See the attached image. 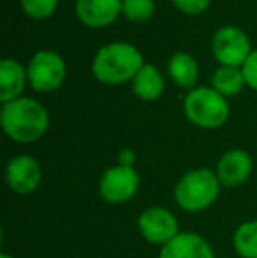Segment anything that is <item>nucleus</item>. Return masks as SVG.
Masks as SVG:
<instances>
[{
	"mask_svg": "<svg viewBox=\"0 0 257 258\" xmlns=\"http://www.w3.org/2000/svg\"><path fill=\"white\" fill-rule=\"evenodd\" d=\"M0 123L11 141L20 144H30L39 141L49 126V114L41 102L27 97H20L2 104Z\"/></svg>",
	"mask_w": 257,
	"mask_h": 258,
	"instance_id": "1",
	"label": "nucleus"
},
{
	"mask_svg": "<svg viewBox=\"0 0 257 258\" xmlns=\"http://www.w3.org/2000/svg\"><path fill=\"white\" fill-rule=\"evenodd\" d=\"M144 65L139 49L127 42H111L95 53L92 72L104 85H124L132 81Z\"/></svg>",
	"mask_w": 257,
	"mask_h": 258,
	"instance_id": "2",
	"label": "nucleus"
},
{
	"mask_svg": "<svg viewBox=\"0 0 257 258\" xmlns=\"http://www.w3.org/2000/svg\"><path fill=\"white\" fill-rule=\"evenodd\" d=\"M222 190L215 170L197 167L190 169L176 181L173 197L176 206L185 213H201L217 202Z\"/></svg>",
	"mask_w": 257,
	"mask_h": 258,
	"instance_id": "3",
	"label": "nucleus"
},
{
	"mask_svg": "<svg viewBox=\"0 0 257 258\" xmlns=\"http://www.w3.org/2000/svg\"><path fill=\"white\" fill-rule=\"evenodd\" d=\"M183 112L192 125L204 130L220 128L229 118L226 97L208 86H199L189 92L183 100Z\"/></svg>",
	"mask_w": 257,
	"mask_h": 258,
	"instance_id": "4",
	"label": "nucleus"
},
{
	"mask_svg": "<svg viewBox=\"0 0 257 258\" xmlns=\"http://www.w3.org/2000/svg\"><path fill=\"white\" fill-rule=\"evenodd\" d=\"M141 184V176L134 167L117 165L102 172L99 179V195L106 204L120 206L129 202L137 194Z\"/></svg>",
	"mask_w": 257,
	"mask_h": 258,
	"instance_id": "5",
	"label": "nucleus"
},
{
	"mask_svg": "<svg viewBox=\"0 0 257 258\" xmlns=\"http://www.w3.org/2000/svg\"><path fill=\"white\" fill-rule=\"evenodd\" d=\"M28 85L39 93H52L65 79V61L59 53L42 49L32 56L27 69Z\"/></svg>",
	"mask_w": 257,
	"mask_h": 258,
	"instance_id": "6",
	"label": "nucleus"
},
{
	"mask_svg": "<svg viewBox=\"0 0 257 258\" xmlns=\"http://www.w3.org/2000/svg\"><path fill=\"white\" fill-rule=\"evenodd\" d=\"M137 230L146 242L162 248L180 234V223L169 209L153 206L137 216Z\"/></svg>",
	"mask_w": 257,
	"mask_h": 258,
	"instance_id": "7",
	"label": "nucleus"
},
{
	"mask_svg": "<svg viewBox=\"0 0 257 258\" xmlns=\"http://www.w3.org/2000/svg\"><path fill=\"white\" fill-rule=\"evenodd\" d=\"M212 53L220 65L243 67L252 48L247 34L236 27H224L212 39Z\"/></svg>",
	"mask_w": 257,
	"mask_h": 258,
	"instance_id": "8",
	"label": "nucleus"
},
{
	"mask_svg": "<svg viewBox=\"0 0 257 258\" xmlns=\"http://www.w3.org/2000/svg\"><path fill=\"white\" fill-rule=\"evenodd\" d=\"M6 183L11 191L18 195H30L41 186V163L32 155H18L6 165Z\"/></svg>",
	"mask_w": 257,
	"mask_h": 258,
	"instance_id": "9",
	"label": "nucleus"
},
{
	"mask_svg": "<svg viewBox=\"0 0 257 258\" xmlns=\"http://www.w3.org/2000/svg\"><path fill=\"white\" fill-rule=\"evenodd\" d=\"M252 172H254V160L247 151L240 150V148L226 151L220 156L215 169V174L222 188H229V190L247 183Z\"/></svg>",
	"mask_w": 257,
	"mask_h": 258,
	"instance_id": "10",
	"label": "nucleus"
},
{
	"mask_svg": "<svg viewBox=\"0 0 257 258\" xmlns=\"http://www.w3.org/2000/svg\"><path fill=\"white\" fill-rule=\"evenodd\" d=\"M122 14V0H76V16L90 28H104Z\"/></svg>",
	"mask_w": 257,
	"mask_h": 258,
	"instance_id": "11",
	"label": "nucleus"
},
{
	"mask_svg": "<svg viewBox=\"0 0 257 258\" xmlns=\"http://www.w3.org/2000/svg\"><path fill=\"white\" fill-rule=\"evenodd\" d=\"M159 258H215V251L202 235L180 232L171 242L162 246Z\"/></svg>",
	"mask_w": 257,
	"mask_h": 258,
	"instance_id": "12",
	"label": "nucleus"
},
{
	"mask_svg": "<svg viewBox=\"0 0 257 258\" xmlns=\"http://www.w3.org/2000/svg\"><path fill=\"white\" fill-rule=\"evenodd\" d=\"M27 81V69L13 58H4L0 61V100L2 104L20 99Z\"/></svg>",
	"mask_w": 257,
	"mask_h": 258,
	"instance_id": "13",
	"label": "nucleus"
},
{
	"mask_svg": "<svg viewBox=\"0 0 257 258\" xmlns=\"http://www.w3.org/2000/svg\"><path fill=\"white\" fill-rule=\"evenodd\" d=\"M132 92L144 102H153L164 92V78L150 63H144L132 79Z\"/></svg>",
	"mask_w": 257,
	"mask_h": 258,
	"instance_id": "14",
	"label": "nucleus"
},
{
	"mask_svg": "<svg viewBox=\"0 0 257 258\" xmlns=\"http://www.w3.org/2000/svg\"><path fill=\"white\" fill-rule=\"evenodd\" d=\"M168 72H169V78L175 81L176 86L194 90V85L199 76V65L192 54L178 51L169 58Z\"/></svg>",
	"mask_w": 257,
	"mask_h": 258,
	"instance_id": "15",
	"label": "nucleus"
},
{
	"mask_svg": "<svg viewBox=\"0 0 257 258\" xmlns=\"http://www.w3.org/2000/svg\"><path fill=\"white\" fill-rule=\"evenodd\" d=\"M245 83V76L241 67H226V65H220L215 72H213L212 78V88L217 90L220 95L227 97H234L243 90Z\"/></svg>",
	"mask_w": 257,
	"mask_h": 258,
	"instance_id": "16",
	"label": "nucleus"
},
{
	"mask_svg": "<svg viewBox=\"0 0 257 258\" xmlns=\"http://www.w3.org/2000/svg\"><path fill=\"white\" fill-rule=\"evenodd\" d=\"M233 248L240 258H257V220L238 225L233 234Z\"/></svg>",
	"mask_w": 257,
	"mask_h": 258,
	"instance_id": "17",
	"label": "nucleus"
},
{
	"mask_svg": "<svg viewBox=\"0 0 257 258\" xmlns=\"http://www.w3.org/2000/svg\"><path fill=\"white\" fill-rule=\"evenodd\" d=\"M155 13L153 0H122V14L132 23H144Z\"/></svg>",
	"mask_w": 257,
	"mask_h": 258,
	"instance_id": "18",
	"label": "nucleus"
},
{
	"mask_svg": "<svg viewBox=\"0 0 257 258\" xmlns=\"http://www.w3.org/2000/svg\"><path fill=\"white\" fill-rule=\"evenodd\" d=\"M21 9L34 20H46L59 7V0H20Z\"/></svg>",
	"mask_w": 257,
	"mask_h": 258,
	"instance_id": "19",
	"label": "nucleus"
},
{
	"mask_svg": "<svg viewBox=\"0 0 257 258\" xmlns=\"http://www.w3.org/2000/svg\"><path fill=\"white\" fill-rule=\"evenodd\" d=\"M212 0H173L175 7L182 11L183 14L189 16H195V14H202L210 7Z\"/></svg>",
	"mask_w": 257,
	"mask_h": 258,
	"instance_id": "20",
	"label": "nucleus"
},
{
	"mask_svg": "<svg viewBox=\"0 0 257 258\" xmlns=\"http://www.w3.org/2000/svg\"><path fill=\"white\" fill-rule=\"evenodd\" d=\"M241 71H243L247 86H250L252 90L257 92V49H252L250 56L247 58V61H245L243 67H241Z\"/></svg>",
	"mask_w": 257,
	"mask_h": 258,
	"instance_id": "21",
	"label": "nucleus"
},
{
	"mask_svg": "<svg viewBox=\"0 0 257 258\" xmlns=\"http://www.w3.org/2000/svg\"><path fill=\"white\" fill-rule=\"evenodd\" d=\"M134 162H136V153H134L130 148L120 150V153H118V163H120V165L134 167Z\"/></svg>",
	"mask_w": 257,
	"mask_h": 258,
	"instance_id": "22",
	"label": "nucleus"
},
{
	"mask_svg": "<svg viewBox=\"0 0 257 258\" xmlns=\"http://www.w3.org/2000/svg\"><path fill=\"white\" fill-rule=\"evenodd\" d=\"M0 258H14V256L9 255V253H2V255H0Z\"/></svg>",
	"mask_w": 257,
	"mask_h": 258,
	"instance_id": "23",
	"label": "nucleus"
}]
</instances>
